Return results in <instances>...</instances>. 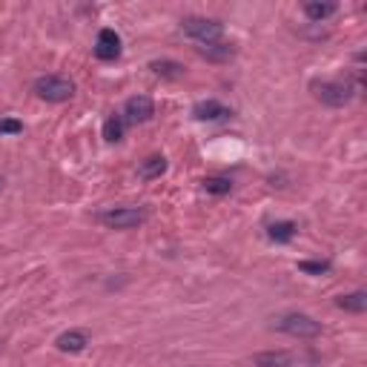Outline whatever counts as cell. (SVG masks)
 <instances>
[{
  "mask_svg": "<svg viewBox=\"0 0 367 367\" xmlns=\"http://www.w3.org/2000/svg\"><path fill=\"white\" fill-rule=\"evenodd\" d=\"M86 344H89V336L83 330H66L55 339V347L61 353H80V350H86Z\"/></svg>",
  "mask_w": 367,
  "mask_h": 367,
  "instance_id": "cell-10",
  "label": "cell"
},
{
  "mask_svg": "<svg viewBox=\"0 0 367 367\" xmlns=\"http://www.w3.org/2000/svg\"><path fill=\"white\" fill-rule=\"evenodd\" d=\"M272 327L279 333L296 336V339H315V336H321V321H315L307 313H284V315H279L272 321Z\"/></svg>",
  "mask_w": 367,
  "mask_h": 367,
  "instance_id": "cell-3",
  "label": "cell"
},
{
  "mask_svg": "<svg viewBox=\"0 0 367 367\" xmlns=\"http://www.w3.org/2000/svg\"><path fill=\"white\" fill-rule=\"evenodd\" d=\"M98 221L109 229H135L147 221V212L141 207H112V210H104Z\"/></svg>",
  "mask_w": 367,
  "mask_h": 367,
  "instance_id": "cell-5",
  "label": "cell"
},
{
  "mask_svg": "<svg viewBox=\"0 0 367 367\" xmlns=\"http://www.w3.org/2000/svg\"><path fill=\"white\" fill-rule=\"evenodd\" d=\"M124 126H126V121L121 118V115H112V118H107V124H104V138L107 141H121L124 138Z\"/></svg>",
  "mask_w": 367,
  "mask_h": 367,
  "instance_id": "cell-18",
  "label": "cell"
},
{
  "mask_svg": "<svg viewBox=\"0 0 367 367\" xmlns=\"http://www.w3.org/2000/svg\"><path fill=\"white\" fill-rule=\"evenodd\" d=\"M299 270L307 275H325L330 272V261H299Z\"/></svg>",
  "mask_w": 367,
  "mask_h": 367,
  "instance_id": "cell-19",
  "label": "cell"
},
{
  "mask_svg": "<svg viewBox=\"0 0 367 367\" xmlns=\"http://www.w3.org/2000/svg\"><path fill=\"white\" fill-rule=\"evenodd\" d=\"M253 364L255 367H293L296 356L287 353V350H264V353L253 356Z\"/></svg>",
  "mask_w": 367,
  "mask_h": 367,
  "instance_id": "cell-9",
  "label": "cell"
},
{
  "mask_svg": "<svg viewBox=\"0 0 367 367\" xmlns=\"http://www.w3.org/2000/svg\"><path fill=\"white\" fill-rule=\"evenodd\" d=\"M150 69L155 75H161V78H181L184 75V66L178 61H152Z\"/></svg>",
  "mask_w": 367,
  "mask_h": 367,
  "instance_id": "cell-17",
  "label": "cell"
},
{
  "mask_svg": "<svg viewBox=\"0 0 367 367\" xmlns=\"http://www.w3.org/2000/svg\"><path fill=\"white\" fill-rule=\"evenodd\" d=\"M301 9H304V15H307L310 23H325L327 18L336 15L339 6H336V4H318V0H310V4H304Z\"/></svg>",
  "mask_w": 367,
  "mask_h": 367,
  "instance_id": "cell-13",
  "label": "cell"
},
{
  "mask_svg": "<svg viewBox=\"0 0 367 367\" xmlns=\"http://www.w3.org/2000/svg\"><path fill=\"white\" fill-rule=\"evenodd\" d=\"M204 190L210 195H227L229 190H233V181L224 178V175H212V178H204Z\"/></svg>",
  "mask_w": 367,
  "mask_h": 367,
  "instance_id": "cell-16",
  "label": "cell"
},
{
  "mask_svg": "<svg viewBox=\"0 0 367 367\" xmlns=\"http://www.w3.org/2000/svg\"><path fill=\"white\" fill-rule=\"evenodd\" d=\"M184 35H190L198 43H218L224 37V23L215 18H201V15H190L181 20Z\"/></svg>",
  "mask_w": 367,
  "mask_h": 367,
  "instance_id": "cell-4",
  "label": "cell"
},
{
  "mask_svg": "<svg viewBox=\"0 0 367 367\" xmlns=\"http://www.w3.org/2000/svg\"><path fill=\"white\" fill-rule=\"evenodd\" d=\"M195 49H198V55L201 58H207V61H229V58H233V46H229V43H198L195 46Z\"/></svg>",
  "mask_w": 367,
  "mask_h": 367,
  "instance_id": "cell-12",
  "label": "cell"
},
{
  "mask_svg": "<svg viewBox=\"0 0 367 367\" xmlns=\"http://www.w3.org/2000/svg\"><path fill=\"white\" fill-rule=\"evenodd\" d=\"M152 115H155V104H152V98H147V95H132L126 104H124V121L126 124H147V121H152Z\"/></svg>",
  "mask_w": 367,
  "mask_h": 367,
  "instance_id": "cell-6",
  "label": "cell"
},
{
  "mask_svg": "<svg viewBox=\"0 0 367 367\" xmlns=\"http://www.w3.org/2000/svg\"><path fill=\"white\" fill-rule=\"evenodd\" d=\"M336 304L342 307V310H347V313H364L367 310V293L364 290H356V293H347V296H339L336 299Z\"/></svg>",
  "mask_w": 367,
  "mask_h": 367,
  "instance_id": "cell-15",
  "label": "cell"
},
{
  "mask_svg": "<svg viewBox=\"0 0 367 367\" xmlns=\"http://www.w3.org/2000/svg\"><path fill=\"white\" fill-rule=\"evenodd\" d=\"M296 233H299V224H296V221H272V224L267 227V236H270V241H275V244L293 241Z\"/></svg>",
  "mask_w": 367,
  "mask_h": 367,
  "instance_id": "cell-11",
  "label": "cell"
},
{
  "mask_svg": "<svg viewBox=\"0 0 367 367\" xmlns=\"http://www.w3.org/2000/svg\"><path fill=\"white\" fill-rule=\"evenodd\" d=\"M229 115H233V109L229 107H224L221 101H198L195 107H193V118L195 121H227Z\"/></svg>",
  "mask_w": 367,
  "mask_h": 367,
  "instance_id": "cell-8",
  "label": "cell"
},
{
  "mask_svg": "<svg viewBox=\"0 0 367 367\" xmlns=\"http://www.w3.org/2000/svg\"><path fill=\"white\" fill-rule=\"evenodd\" d=\"M20 132H23V124H20V121H12V118L0 121V135H20Z\"/></svg>",
  "mask_w": 367,
  "mask_h": 367,
  "instance_id": "cell-20",
  "label": "cell"
},
{
  "mask_svg": "<svg viewBox=\"0 0 367 367\" xmlns=\"http://www.w3.org/2000/svg\"><path fill=\"white\" fill-rule=\"evenodd\" d=\"M32 89H35V95L46 104H64L75 95V83L64 75H40V78H35Z\"/></svg>",
  "mask_w": 367,
  "mask_h": 367,
  "instance_id": "cell-1",
  "label": "cell"
},
{
  "mask_svg": "<svg viewBox=\"0 0 367 367\" xmlns=\"http://www.w3.org/2000/svg\"><path fill=\"white\" fill-rule=\"evenodd\" d=\"M95 58L98 61H118L121 58V37L115 29H101L95 43Z\"/></svg>",
  "mask_w": 367,
  "mask_h": 367,
  "instance_id": "cell-7",
  "label": "cell"
},
{
  "mask_svg": "<svg viewBox=\"0 0 367 367\" xmlns=\"http://www.w3.org/2000/svg\"><path fill=\"white\" fill-rule=\"evenodd\" d=\"M164 172H167V158L164 155H150V158H144L141 164H138V175H141L144 181L161 178Z\"/></svg>",
  "mask_w": 367,
  "mask_h": 367,
  "instance_id": "cell-14",
  "label": "cell"
},
{
  "mask_svg": "<svg viewBox=\"0 0 367 367\" xmlns=\"http://www.w3.org/2000/svg\"><path fill=\"white\" fill-rule=\"evenodd\" d=\"M4 187H6V181H4V178H0V193H4Z\"/></svg>",
  "mask_w": 367,
  "mask_h": 367,
  "instance_id": "cell-21",
  "label": "cell"
},
{
  "mask_svg": "<svg viewBox=\"0 0 367 367\" xmlns=\"http://www.w3.org/2000/svg\"><path fill=\"white\" fill-rule=\"evenodd\" d=\"M310 89H313L315 101H321L325 107H333V109L347 107L353 101V95H356L353 83H347V80H313Z\"/></svg>",
  "mask_w": 367,
  "mask_h": 367,
  "instance_id": "cell-2",
  "label": "cell"
}]
</instances>
